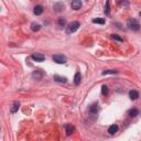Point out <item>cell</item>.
<instances>
[{
    "label": "cell",
    "instance_id": "cell-16",
    "mask_svg": "<svg viewBox=\"0 0 141 141\" xmlns=\"http://www.w3.org/2000/svg\"><path fill=\"white\" fill-rule=\"evenodd\" d=\"M31 30L33 32H38V31H40L41 30V25L39 24V23H32L31 24Z\"/></svg>",
    "mask_w": 141,
    "mask_h": 141
},
{
    "label": "cell",
    "instance_id": "cell-5",
    "mask_svg": "<svg viewBox=\"0 0 141 141\" xmlns=\"http://www.w3.org/2000/svg\"><path fill=\"white\" fill-rule=\"evenodd\" d=\"M71 6H72V8H73L74 10H79V9L82 8V6H83V2H82V0H73Z\"/></svg>",
    "mask_w": 141,
    "mask_h": 141
},
{
    "label": "cell",
    "instance_id": "cell-2",
    "mask_svg": "<svg viewBox=\"0 0 141 141\" xmlns=\"http://www.w3.org/2000/svg\"><path fill=\"white\" fill-rule=\"evenodd\" d=\"M127 26L130 30H132V31H138V30L140 29V24H139V22L136 20V19H130L128 21V23H127Z\"/></svg>",
    "mask_w": 141,
    "mask_h": 141
},
{
    "label": "cell",
    "instance_id": "cell-24",
    "mask_svg": "<svg viewBox=\"0 0 141 141\" xmlns=\"http://www.w3.org/2000/svg\"><path fill=\"white\" fill-rule=\"evenodd\" d=\"M140 16H141V12H140Z\"/></svg>",
    "mask_w": 141,
    "mask_h": 141
},
{
    "label": "cell",
    "instance_id": "cell-10",
    "mask_svg": "<svg viewBox=\"0 0 141 141\" xmlns=\"http://www.w3.org/2000/svg\"><path fill=\"white\" fill-rule=\"evenodd\" d=\"M80 82H82V74H80L79 72H77L74 76V84L75 85H79Z\"/></svg>",
    "mask_w": 141,
    "mask_h": 141
},
{
    "label": "cell",
    "instance_id": "cell-21",
    "mask_svg": "<svg viewBox=\"0 0 141 141\" xmlns=\"http://www.w3.org/2000/svg\"><path fill=\"white\" fill-rule=\"evenodd\" d=\"M109 12H110V5H109V0H107L106 6H105V13L109 14Z\"/></svg>",
    "mask_w": 141,
    "mask_h": 141
},
{
    "label": "cell",
    "instance_id": "cell-4",
    "mask_svg": "<svg viewBox=\"0 0 141 141\" xmlns=\"http://www.w3.org/2000/svg\"><path fill=\"white\" fill-rule=\"evenodd\" d=\"M53 61L58 64H64L66 63V58L64 55H53Z\"/></svg>",
    "mask_w": 141,
    "mask_h": 141
},
{
    "label": "cell",
    "instance_id": "cell-22",
    "mask_svg": "<svg viewBox=\"0 0 141 141\" xmlns=\"http://www.w3.org/2000/svg\"><path fill=\"white\" fill-rule=\"evenodd\" d=\"M118 72L115 71V70H107V71H104L103 72V75H108V74H117Z\"/></svg>",
    "mask_w": 141,
    "mask_h": 141
},
{
    "label": "cell",
    "instance_id": "cell-11",
    "mask_svg": "<svg viewBox=\"0 0 141 141\" xmlns=\"http://www.w3.org/2000/svg\"><path fill=\"white\" fill-rule=\"evenodd\" d=\"M119 130V127L117 125H111L109 128H108V132H109L110 134H115L116 132H118Z\"/></svg>",
    "mask_w": 141,
    "mask_h": 141
},
{
    "label": "cell",
    "instance_id": "cell-20",
    "mask_svg": "<svg viewBox=\"0 0 141 141\" xmlns=\"http://www.w3.org/2000/svg\"><path fill=\"white\" fill-rule=\"evenodd\" d=\"M65 23H66V20H65V18H60V19L58 20V24L60 26H64Z\"/></svg>",
    "mask_w": 141,
    "mask_h": 141
},
{
    "label": "cell",
    "instance_id": "cell-6",
    "mask_svg": "<svg viewBox=\"0 0 141 141\" xmlns=\"http://www.w3.org/2000/svg\"><path fill=\"white\" fill-rule=\"evenodd\" d=\"M43 76H44V73L41 70H37V71H34L33 73H32V77H33L34 79H37V80L42 79V77Z\"/></svg>",
    "mask_w": 141,
    "mask_h": 141
},
{
    "label": "cell",
    "instance_id": "cell-12",
    "mask_svg": "<svg viewBox=\"0 0 141 141\" xmlns=\"http://www.w3.org/2000/svg\"><path fill=\"white\" fill-rule=\"evenodd\" d=\"M54 80L55 82H58V83H63V84H65L67 82V78L66 77H62V76H59V75H54Z\"/></svg>",
    "mask_w": 141,
    "mask_h": 141
},
{
    "label": "cell",
    "instance_id": "cell-1",
    "mask_svg": "<svg viewBox=\"0 0 141 141\" xmlns=\"http://www.w3.org/2000/svg\"><path fill=\"white\" fill-rule=\"evenodd\" d=\"M79 26H80V24H79L78 21H74V22H71L70 24L67 25L66 32H67L68 34H70V33H74V32H76L77 30L79 29Z\"/></svg>",
    "mask_w": 141,
    "mask_h": 141
},
{
    "label": "cell",
    "instance_id": "cell-23",
    "mask_svg": "<svg viewBox=\"0 0 141 141\" xmlns=\"http://www.w3.org/2000/svg\"><path fill=\"white\" fill-rule=\"evenodd\" d=\"M111 38L114 39V40H116V41H119V42H122L124 40H122V39L119 37L118 34H111Z\"/></svg>",
    "mask_w": 141,
    "mask_h": 141
},
{
    "label": "cell",
    "instance_id": "cell-7",
    "mask_svg": "<svg viewBox=\"0 0 141 141\" xmlns=\"http://www.w3.org/2000/svg\"><path fill=\"white\" fill-rule=\"evenodd\" d=\"M32 59H33L35 62H42V61H44V60H45L44 55H42V54H40V53L32 54Z\"/></svg>",
    "mask_w": 141,
    "mask_h": 141
},
{
    "label": "cell",
    "instance_id": "cell-8",
    "mask_svg": "<svg viewBox=\"0 0 141 141\" xmlns=\"http://www.w3.org/2000/svg\"><path fill=\"white\" fill-rule=\"evenodd\" d=\"M43 10H44L43 7L40 6V5H38V6H35L34 9H33V13L35 14V16H40V14L43 13Z\"/></svg>",
    "mask_w": 141,
    "mask_h": 141
},
{
    "label": "cell",
    "instance_id": "cell-14",
    "mask_svg": "<svg viewBox=\"0 0 141 141\" xmlns=\"http://www.w3.org/2000/svg\"><path fill=\"white\" fill-rule=\"evenodd\" d=\"M19 107H20V104L19 103H13L12 106L10 107V112L11 114H16L18 111V109H19Z\"/></svg>",
    "mask_w": 141,
    "mask_h": 141
},
{
    "label": "cell",
    "instance_id": "cell-15",
    "mask_svg": "<svg viewBox=\"0 0 141 141\" xmlns=\"http://www.w3.org/2000/svg\"><path fill=\"white\" fill-rule=\"evenodd\" d=\"M54 9H55L56 12H60V11L64 10V5H63L62 2H58V4L54 5Z\"/></svg>",
    "mask_w": 141,
    "mask_h": 141
},
{
    "label": "cell",
    "instance_id": "cell-19",
    "mask_svg": "<svg viewBox=\"0 0 141 141\" xmlns=\"http://www.w3.org/2000/svg\"><path fill=\"white\" fill-rule=\"evenodd\" d=\"M93 23H97V24H105V20L97 18V19H93Z\"/></svg>",
    "mask_w": 141,
    "mask_h": 141
},
{
    "label": "cell",
    "instance_id": "cell-17",
    "mask_svg": "<svg viewBox=\"0 0 141 141\" xmlns=\"http://www.w3.org/2000/svg\"><path fill=\"white\" fill-rule=\"evenodd\" d=\"M128 115L130 116V117H136V116L139 115V110H138V109H134V108H133V109H130V110L128 111Z\"/></svg>",
    "mask_w": 141,
    "mask_h": 141
},
{
    "label": "cell",
    "instance_id": "cell-18",
    "mask_svg": "<svg viewBox=\"0 0 141 141\" xmlns=\"http://www.w3.org/2000/svg\"><path fill=\"white\" fill-rule=\"evenodd\" d=\"M108 93H109V88H108V86H106V85L101 86V94H103L104 96H106V95H108Z\"/></svg>",
    "mask_w": 141,
    "mask_h": 141
},
{
    "label": "cell",
    "instance_id": "cell-13",
    "mask_svg": "<svg viewBox=\"0 0 141 141\" xmlns=\"http://www.w3.org/2000/svg\"><path fill=\"white\" fill-rule=\"evenodd\" d=\"M65 129H66V134L67 136H70V134H72L75 131V128H74V126H72V125H66L65 126Z\"/></svg>",
    "mask_w": 141,
    "mask_h": 141
},
{
    "label": "cell",
    "instance_id": "cell-9",
    "mask_svg": "<svg viewBox=\"0 0 141 141\" xmlns=\"http://www.w3.org/2000/svg\"><path fill=\"white\" fill-rule=\"evenodd\" d=\"M129 97H130V99L136 100V99L139 98V93H138L137 91H134V89H132V91L129 92Z\"/></svg>",
    "mask_w": 141,
    "mask_h": 141
},
{
    "label": "cell",
    "instance_id": "cell-3",
    "mask_svg": "<svg viewBox=\"0 0 141 141\" xmlns=\"http://www.w3.org/2000/svg\"><path fill=\"white\" fill-rule=\"evenodd\" d=\"M88 112L91 114V115H93V116H96L98 112H99V105H98L97 103L92 104L91 106H89V108H88Z\"/></svg>",
    "mask_w": 141,
    "mask_h": 141
}]
</instances>
